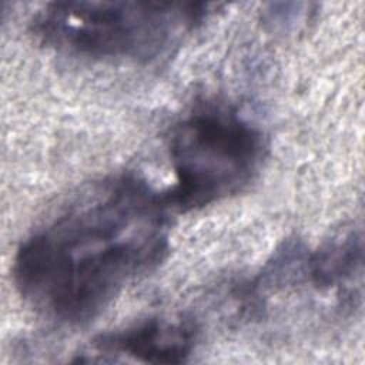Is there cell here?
Listing matches in <instances>:
<instances>
[{
  "mask_svg": "<svg viewBox=\"0 0 365 365\" xmlns=\"http://www.w3.org/2000/svg\"><path fill=\"white\" fill-rule=\"evenodd\" d=\"M268 143L262 128L237 107L208 100L171 128L168 154L175 184L173 208L191 211L245 190L259 174Z\"/></svg>",
  "mask_w": 365,
  "mask_h": 365,
  "instance_id": "obj_3",
  "label": "cell"
},
{
  "mask_svg": "<svg viewBox=\"0 0 365 365\" xmlns=\"http://www.w3.org/2000/svg\"><path fill=\"white\" fill-rule=\"evenodd\" d=\"M214 7L198 1H54L36 13L31 29L60 53L148 64L165 57Z\"/></svg>",
  "mask_w": 365,
  "mask_h": 365,
  "instance_id": "obj_2",
  "label": "cell"
},
{
  "mask_svg": "<svg viewBox=\"0 0 365 365\" xmlns=\"http://www.w3.org/2000/svg\"><path fill=\"white\" fill-rule=\"evenodd\" d=\"M197 325L185 317H150L93 339L96 355L115 361L127 356L147 364H182L195 349Z\"/></svg>",
  "mask_w": 365,
  "mask_h": 365,
  "instance_id": "obj_4",
  "label": "cell"
},
{
  "mask_svg": "<svg viewBox=\"0 0 365 365\" xmlns=\"http://www.w3.org/2000/svg\"><path fill=\"white\" fill-rule=\"evenodd\" d=\"M171 208L167 191L133 173L87 185L19 245L17 292L60 324L93 321L164 261Z\"/></svg>",
  "mask_w": 365,
  "mask_h": 365,
  "instance_id": "obj_1",
  "label": "cell"
},
{
  "mask_svg": "<svg viewBox=\"0 0 365 365\" xmlns=\"http://www.w3.org/2000/svg\"><path fill=\"white\" fill-rule=\"evenodd\" d=\"M364 247L361 230L338 234L315 250L304 245L294 287L307 285L321 295H334L341 307L361 298Z\"/></svg>",
  "mask_w": 365,
  "mask_h": 365,
  "instance_id": "obj_5",
  "label": "cell"
}]
</instances>
